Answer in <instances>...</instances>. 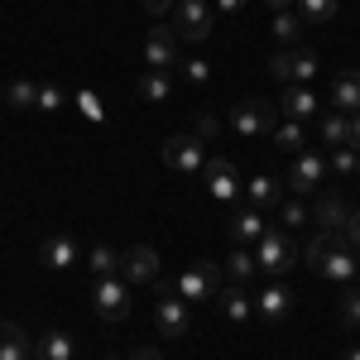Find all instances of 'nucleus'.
Segmentation results:
<instances>
[{"label": "nucleus", "instance_id": "1", "mask_svg": "<svg viewBox=\"0 0 360 360\" xmlns=\"http://www.w3.org/2000/svg\"><path fill=\"white\" fill-rule=\"evenodd\" d=\"M303 259H307V264H312V269H317L322 278L341 283V288L360 278V255L346 245L341 236H332V231H317V236H312V240L303 245Z\"/></svg>", "mask_w": 360, "mask_h": 360}, {"label": "nucleus", "instance_id": "2", "mask_svg": "<svg viewBox=\"0 0 360 360\" xmlns=\"http://www.w3.org/2000/svg\"><path fill=\"white\" fill-rule=\"evenodd\" d=\"M255 264H259V274H269V278H283L298 259H303V245L283 231V226H269L259 240H255Z\"/></svg>", "mask_w": 360, "mask_h": 360}, {"label": "nucleus", "instance_id": "3", "mask_svg": "<svg viewBox=\"0 0 360 360\" xmlns=\"http://www.w3.org/2000/svg\"><path fill=\"white\" fill-rule=\"evenodd\" d=\"M168 15H173V20H168V29L178 34V44H207V39H212L217 10H212L207 0H178Z\"/></svg>", "mask_w": 360, "mask_h": 360}, {"label": "nucleus", "instance_id": "4", "mask_svg": "<svg viewBox=\"0 0 360 360\" xmlns=\"http://www.w3.org/2000/svg\"><path fill=\"white\" fill-rule=\"evenodd\" d=\"M327 173H332V168H327V154L307 144L303 154H293V164H288V178H283V188H288L293 197H307V193H317V188L327 183Z\"/></svg>", "mask_w": 360, "mask_h": 360}, {"label": "nucleus", "instance_id": "5", "mask_svg": "<svg viewBox=\"0 0 360 360\" xmlns=\"http://www.w3.org/2000/svg\"><path fill=\"white\" fill-rule=\"evenodd\" d=\"M269 77H274L278 86H307L312 77H317V53H312L307 44L283 49V53L269 58Z\"/></svg>", "mask_w": 360, "mask_h": 360}, {"label": "nucleus", "instance_id": "6", "mask_svg": "<svg viewBox=\"0 0 360 360\" xmlns=\"http://www.w3.org/2000/svg\"><path fill=\"white\" fill-rule=\"evenodd\" d=\"M197 178L207 183V197H212V202H236V197L245 193L240 168H236V159H231V154H212V159L202 164V173H197Z\"/></svg>", "mask_w": 360, "mask_h": 360}, {"label": "nucleus", "instance_id": "7", "mask_svg": "<svg viewBox=\"0 0 360 360\" xmlns=\"http://www.w3.org/2000/svg\"><path fill=\"white\" fill-rule=\"evenodd\" d=\"M91 307H96L101 322H125L130 317V283L120 274L91 278Z\"/></svg>", "mask_w": 360, "mask_h": 360}, {"label": "nucleus", "instance_id": "8", "mask_svg": "<svg viewBox=\"0 0 360 360\" xmlns=\"http://www.w3.org/2000/svg\"><path fill=\"white\" fill-rule=\"evenodd\" d=\"M159 288V298H154V322H159V332L164 336H188V327H193V307H188V298H178V288L173 283H154Z\"/></svg>", "mask_w": 360, "mask_h": 360}, {"label": "nucleus", "instance_id": "9", "mask_svg": "<svg viewBox=\"0 0 360 360\" xmlns=\"http://www.w3.org/2000/svg\"><path fill=\"white\" fill-rule=\"evenodd\" d=\"M173 288H178V298H188V303H207V298H217V288H221V264L197 259V264H188L183 274L173 278Z\"/></svg>", "mask_w": 360, "mask_h": 360}, {"label": "nucleus", "instance_id": "10", "mask_svg": "<svg viewBox=\"0 0 360 360\" xmlns=\"http://www.w3.org/2000/svg\"><path fill=\"white\" fill-rule=\"evenodd\" d=\"M164 164L178 173V178H197L202 164H207V149H202V139L197 135H173L164 144Z\"/></svg>", "mask_w": 360, "mask_h": 360}, {"label": "nucleus", "instance_id": "11", "mask_svg": "<svg viewBox=\"0 0 360 360\" xmlns=\"http://www.w3.org/2000/svg\"><path fill=\"white\" fill-rule=\"evenodd\" d=\"M120 278H125L130 288H154V283H159V250L130 245L120 255Z\"/></svg>", "mask_w": 360, "mask_h": 360}, {"label": "nucleus", "instance_id": "12", "mask_svg": "<svg viewBox=\"0 0 360 360\" xmlns=\"http://www.w3.org/2000/svg\"><path fill=\"white\" fill-rule=\"evenodd\" d=\"M274 120H278V111L269 106V101H240V106L231 111V130H236L240 139H264Z\"/></svg>", "mask_w": 360, "mask_h": 360}, {"label": "nucleus", "instance_id": "13", "mask_svg": "<svg viewBox=\"0 0 360 360\" xmlns=\"http://www.w3.org/2000/svg\"><path fill=\"white\" fill-rule=\"evenodd\" d=\"M274 111H278V120H298V125H307V120L322 115V101H317L312 86H283Z\"/></svg>", "mask_w": 360, "mask_h": 360}, {"label": "nucleus", "instance_id": "14", "mask_svg": "<svg viewBox=\"0 0 360 360\" xmlns=\"http://www.w3.org/2000/svg\"><path fill=\"white\" fill-rule=\"evenodd\" d=\"M178 58H183V53H178V34H173L168 25H154V29H149V39H144V63H149L154 72H173Z\"/></svg>", "mask_w": 360, "mask_h": 360}, {"label": "nucleus", "instance_id": "15", "mask_svg": "<svg viewBox=\"0 0 360 360\" xmlns=\"http://www.w3.org/2000/svg\"><path fill=\"white\" fill-rule=\"evenodd\" d=\"M212 303L221 307V317H226V322H236V327L255 322V293H250L245 283H221Z\"/></svg>", "mask_w": 360, "mask_h": 360}, {"label": "nucleus", "instance_id": "16", "mask_svg": "<svg viewBox=\"0 0 360 360\" xmlns=\"http://www.w3.org/2000/svg\"><path fill=\"white\" fill-rule=\"evenodd\" d=\"M293 312V293L283 288V283H264L259 293H255V317H264V322H283Z\"/></svg>", "mask_w": 360, "mask_h": 360}, {"label": "nucleus", "instance_id": "17", "mask_svg": "<svg viewBox=\"0 0 360 360\" xmlns=\"http://www.w3.org/2000/svg\"><path fill=\"white\" fill-rule=\"evenodd\" d=\"M332 111L360 115V68H346L332 77Z\"/></svg>", "mask_w": 360, "mask_h": 360}, {"label": "nucleus", "instance_id": "18", "mask_svg": "<svg viewBox=\"0 0 360 360\" xmlns=\"http://www.w3.org/2000/svg\"><path fill=\"white\" fill-rule=\"evenodd\" d=\"M245 207H255V212H274L278 202H283V178H269V173H259V178H250L245 183Z\"/></svg>", "mask_w": 360, "mask_h": 360}, {"label": "nucleus", "instance_id": "19", "mask_svg": "<svg viewBox=\"0 0 360 360\" xmlns=\"http://www.w3.org/2000/svg\"><path fill=\"white\" fill-rule=\"evenodd\" d=\"M39 259H44L49 269H72V264L82 259V250H77L72 236H63V231H58V236H49V240L39 245Z\"/></svg>", "mask_w": 360, "mask_h": 360}, {"label": "nucleus", "instance_id": "20", "mask_svg": "<svg viewBox=\"0 0 360 360\" xmlns=\"http://www.w3.org/2000/svg\"><path fill=\"white\" fill-rule=\"evenodd\" d=\"M231 245H255L264 231H269V221H264V212H255V207H240L236 217H231Z\"/></svg>", "mask_w": 360, "mask_h": 360}, {"label": "nucleus", "instance_id": "21", "mask_svg": "<svg viewBox=\"0 0 360 360\" xmlns=\"http://www.w3.org/2000/svg\"><path fill=\"white\" fill-rule=\"evenodd\" d=\"M0 360H34V341L20 322H0Z\"/></svg>", "mask_w": 360, "mask_h": 360}, {"label": "nucleus", "instance_id": "22", "mask_svg": "<svg viewBox=\"0 0 360 360\" xmlns=\"http://www.w3.org/2000/svg\"><path fill=\"white\" fill-rule=\"evenodd\" d=\"M269 144L283 149V154H303L307 149V125H298V120H274V125H269Z\"/></svg>", "mask_w": 360, "mask_h": 360}, {"label": "nucleus", "instance_id": "23", "mask_svg": "<svg viewBox=\"0 0 360 360\" xmlns=\"http://www.w3.org/2000/svg\"><path fill=\"white\" fill-rule=\"evenodd\" d=\"M303 20H298V10H274V25H269V34H274L283 49H298L303 44Z\"/></svg>", "mask_w": 360, "mask_h": 360}, {"label": "nucleus", "instance_id": "24", "mask_svg": "<svg viewBox=\"0 0 360 360\" xmlns=\"http://www.w3.org/2000/svg\"><path fill=\"white\" fill-rule=\"evenodd\" d=\"M317 139H322L327 149H341V144H351L346 115H341V111H322V115H317Z\"/></svg>", "mask_w": 360, "mask_h": 360}, {"label": "nucleus", "instance_id": "25", "mask_svg": "<svg viewBox=\"0 0 360 360\" xmlns=\"http://www.w3.org/2000/svg\"><path fill=\"white\" fill-rule=\"evenodd\" d=\"M72 356H77V346L68 332H44L34 346V360H72Z\"/></svg>", "mask_w": 360, "mask_h": 360}, {"label": "nucleus", "instance_id": "26", "mask_svg": "<svg viewBox=\"0 0 360 360\" xmlns=\"http://www.w3.org/2000/svg\"><path fill=\"white\" fill-rule=\"evenodd\" d=\"M5 106H10V111H39V82L15 77V82L5 86Z\"/></svg>", "mask_w": 360, "mask_h": 360}, {"label": "nucleus", "instance_id": "27", "mask_svg": "<svg viewBox=\"0 0 360 360\" xmlns=\"http://www.w3.org/2000/svg\"><path fill=\"white\" fill-rule=\"evenodd\" d=\"M226 274H231V283H250V278L259 274V264H255V250H250V245H231Z\"/></svg>", "mask_w": 360, "mask_h": 360}, {"label": "nucleus", "instance_id": "28", "mask_svg": "<svg viewBox=\"0 0 360 360\" xmlns=\"http://www.w3.org/2000/svg\"><path fill=\"white\" fill-rule=\"evenodd\" d=\"M139 96L154 101V106H164L168 96H173V72H154V68H149V72L139 77Z\"/></svg>", "mask_w": 360, "mask_h": 360}, {"label": "nucleus", "instance_id": "29", "mask_svg": "<svg viewBox=\"0 0 360 360\" xmlns=\"http://www.w3.org/2000/svg\"><path fill=\"white\" fill-rule=\"evenodd\" d=\"M274 217H278V226H283V231H298V226H307V221H312L307 197H283V202L274 207Z\"/></svg>", "mask_w": 360, "mask_h": 360}, {"label": "nucleus", "instance_id": "30", "mask_svg": "<svg viewBox=\"0 0 360 360\" xmlns=\"http://www.w3.org/2000/svg\"><path fill=\"white\" fill-rule=\"evenodd\" d=\"M82 264L91 269V278H106V274H120V255L111 245H91L82 255Z\"/></svg>", "mask_w": 360, "mask_h": 360}, {"label": "nucleus", "instance_id": "31", "mask_svg": "<svg viewBox=\"0 0 360 360\" xmlns=\"http://www.w3.org/2000/svg\"><path fill=\"white\" fill-rule=\"evenodd\" d=\"M293 10H298V20H303V25H332L341 5H336V0H298Z\"/></svg>", "mask_w": 360, "mask_h": 360}, {"label": "nucleus", "instance_id": "32", "mask_svg": "<svg viewBox=\"0 0 360 360\" xmlns=\"http://www.w3.org/2000/svg\"><path fill=\"white\" fill-rule=\"evenodd\" d=\"M336 317H341L346 327H360V283H346V288H341V298H336Z\"/></svg>", "mask_w": 360, "mask_h": 360}, {"label": "nucleus", "instance_id": "33", "mask_svg": "<svg viewBox=\"0 0 360 360\" xmlns=\"http://www.w3.org/2000/svg\"><path fill=\"white\" fill-rule=\"evenodd\" d=\"M327 168H332V173H341V178H356L360 149H351V144H341V149H327Z\"/></svg>", "mask_w": 360, "mask_h": 360}, {"label": "nucleus", "instance_id": "34", "mask_svg": "<svg viewBox=\"0 0 360 360\" xmlns=\"http://www.w3.org/2000/svg\"><path fill=\"white\" fill-rule=\"evenodd\" d=\"M173 72H178L188 86H207V82H212V63H202V58H178Z\"/></svg>", "mask_w": 360, "mask_h": 360}, {"label": "nucleus", "instance_id": "35", "mask_svg": "<svg viewBox=\"0 0 360 360\" xmlns=\"http://www.w3.org/2000/svg\"><path fill=\"white\" fill-rule=\"evenodd\" d=\"M63 106H68V91H63V86L58 82H39V111H63Z\"/></svg>", "mask_w": 360, "mask_h": 360}, {"label": "nucleus", "instance_id": "36", "mask_svg": "<svg viewBox=\"0 0 360 360\" xmlns=\"http://www.w3.org/2000/svg\"><path fill=\"white\" fill-rule=\"evenodd\" d=\"M336 236H341V240L360 255V207H356V202H351V212H346V221H341V231H336Z\"/></svg>", "mask_w": 360, "mask_h": 360}, {"label": "nucleus", "instance_id": "37", "mask_svg": "<svg viewBox=\"0 0 360 360\" xmlns=\"http://www.w3.org/2000/svg\"><path fill=\"white\" fill-rule=\"evenodd\" d=\"M77 106H82V111L91 115V120H101V101H96L91 91H82V96H77Z\"/></svg>", "mask_w": 360, "mask_h": 360}, {"label": "nucleus", "instance_id": "38", "mask_svg": "<svg viewBox=\"0 0 360 360\" xmlns=\"http://www.w3.org/2000/svg\"><path fill=\"white\" fill-rule=\"evenodd\" d=\"M139 5H144V10H149V15H168V10H173V5H178V0H139Z\"/></svg>", "mask_w": 360, "mask_h": 360}, {"label": "nucleus", "instance_id": "39", "mask_svg": "<svg viewBox=\"0 0 360 360\" xmlns=\"http://www.w3.org/2000/svg\"><path fill=\"white\" fill-rule=\"evenodd\" d=\"M250 0H217V15H240Z\"/></svg>", "mask_w": 360, "mask_h": 360}, {"label": "nucleus", "instance_id": "40", "mask_svg": "<svg viewBox=\"0 0 360 360\" xmlns=\"http://www.w3.org/2000/svg\"><path fill=\"white\" fill-rule=\"evenodd\" d=\"M346 130H351V149H360V115H346Z\"/></svg>", "mask_w": 360, "mask_h": 360}, {"label": "nucleus", "instance_id": "41", "mask_svg": "<svg viewBox=\"0 0 360 360\" xmlns=\"http://www.w3.org/2000/svg\"><path fill=\"white\" fill-rule=\"evenodd\" d=\"M130 360H164V356H159L154 346H139V351H135V356H130Z\"/></svg>", "mask_w": 360, "mask_h": 360}, {"label": "nucleus", "instance_id": "42", "mask_svg": "<svg viewBox=\"0 0 360 360\" xmlns=\"http://www.w3.org/2000/svg\"><path fill=\"white\" fill-rule=\"evenodd\" d=\"M264 5H269V10H293L298 0H264Z\"/></svg>", "mask_w": 360, "mask_h": 360}, {"label": "nucleus", "instance_id": "43", "mask_svg": "<svg viewBox=\"0 0 360 360\" xmlns=\"http://www.w3.org/2000/svg\"><path fill=\"white\" fill-rule=\"evenodd\" d=\"M341 360H360V346H351V351H341Z\"/></svg>", "mask_w": 360, "mask_h": 360}, {"label": "nucleus", "instance_id": "44", "mask_svg": "<svg viewBox=\"0 0 360 360\" xmlns=\"http://www.w3.org/2000/svg\"><path fill=\"white\" fill-rule=\"evenodd\" d=\"M106 360H120V356H106Z\"/></svg>", "mask_w": 360, "mask_h": 360}, {"label": "nucleus", "instance_id": "45", "mask_svg": "<svg viewBox=\"0 0 360 360\" xmlns=\"http://www.w3.org/2000/svg\"><path fill=\"white\" fill-rule=\"evenodd\" d=\"M356 178H360V168H356Z\"/></svg>", "mask_w": 360, "mask_h": 360}]
</instances>
